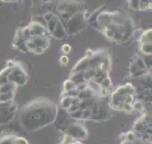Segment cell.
I'll return each mask as SVG.
<instances>
[{"instance_id":"6da1fadb","label":"cell","mask_w":152,"mask_h":144,"mask_svg":"<svg viewBox=\"0 0 152 144\" xmlns=\"http://www.w3.org/2000/svg\"><path fill=\"white\" fill-rule=\"evenodd\" d=\"M36 107H33L31 103L28 104L24 108L20 118L24 128L29 132L53 123L56 119V114H58V109L53 102L46 101L45 104H42V102L36 101Z\"/></svg>"},{"instance_id":"7a4b0ae2","label":"cell","mask_w":152,"mask_h":144,"mask_svg":"<svg viewBox=\"0 0 152 144\" xmlns=\"http://www.w3.org/2000/svg\"><path fill=\"white\" fill-rule=\"evenodd\" d=\"M86 26H87V20L85 19L84 11L74 14L70 19H69V21L64 25L67 36H75L76 34L81 33Z\"/></svg>"},{"instance_id":"3957f363","label":"cell","mask_w":152,"mask_h":144,"mask_svg":"<svg viewBox=\"0 0 152 144\" xmlns=\"http://www.w3.org/2000/svg\"><path fill=\"white\" fill-rule=\"evenodd\" d=\"M64 134L71 137L74 140H84L88 137V132L85 128V126H82L80 123H72L64 129Z\"/></svg>"},{"instance_id":"277c9868","label":"cell","mask_w":152,"mask_h":144,"mask_svg":"<svg viewBox=\"0 0 152 144\" xmlns=\"http://www.w3.org/2000/svg\"><path fill=\"white\" fill-rule=\"evenodd\" d=\"M8 78H9V82L14 83L16 87L18 86H25L28 83V80H29L26 71H25L23 67L19 66L18 64H16V66L14 68H11Z\"/></svg>"},{"instance_id":"5b68a950","label":"cell","mask_w":152,"mask_h":144,"mask_svg":"<svg viewBox=\"0 0 152 144\" xmlns=\"http://www.w3.org/2000/svg\"><path fill=\"white\" fill-rule=\"evenodd\" d=\"M136 92H137V88L134 85L126 83V85H122V86H118L117 88L112 92V95L125 98L126 96H136Z\"/></svg>"},{"instance_id":"8992f818","label":"cell","mask_w":152,"mask_h":144,"mask_svg":"<svg viewBox=\"0 0 152 144\" xmlns=\"http://www.w3.org/2000/svg\"><path fill=\"white\" fill-rule=\"evenodd\" d=\"M29 29H30V33H31V37L33 36H45L48 39H50V34L48 33L46 27L40 25L39 22L31 21V24L29 25Z\"/></svg>"},{"instance_id":"52a82bcc","label":"cell","mask_w":152,"mask_h":144,"mask_svg":"<svg viewBox=\"0 0 152 144\" xmlns=\"http://www.w3.org/2000/svg\"><path fill=\"white\" fill-rule=\"evenodd\" d=\"M107 52L106 51H97V52H94L91 57H88V67H92V68H97L101 64V61L105 57V55Z\"/></svg>"},{"instance_id":"ba28073f","label":"cell","mask_w":152,"mask_h":144,"mask_svg":"<svg viewBox=\"0 0 152 144\" xmlns=\"http://www.w3.org/2000/svg\"><path fill=\"white\" fill-rule=\"evenodd\" d=\"M127 5L130 6V9L132 10H147L151 8V1H138V0H131V1H127Z\"/></svg>"},{"instance_id":"9c48e42d","label":"cell","mask_w":152,"mask_h":144,"mask_svg":"<svg viewBox=\"0 0 152 144\" xmlns=\"http://www.w3.org/2000/svg\"><path fill=\"white\" fill-rule=\"evenodd\" d=\"M31 41L35 43V46L37 48H41L44 51L50 46V39H48L45 36H33L31 37Z\"/></svg>"},{"instance_id":"30bf717a","label":"cell","mask_w":152,"mask_h":144,"mask_svg":"<svg viewBox=\"0 0 152 144\" xmlns=\"http://www.w3.org/2000/svg\"><path fill=\"white\" fill-rule=\"evenodd\" d=\"M51 36L55 37V39H60V40H61V39H66V37H67L66 30H65V27H64V25L60 22V20H59L58 24H56V27H55V30L53 31Z\"/></svg>"},{"instance_id":"8fae6325","label":"cell","mask_w":152,"mask_h":144,"mask_svg":"<svg viewBox=\"0 0 152 144\" xmlns=\"http://www.w3.org/2000/svg\"><path fill=\"white\" fill-rule=\"evenodd\" d=\"M88 67V59L87 57H82L77 64H76L72 68L71 72H84L86 68Z\"/></svg>"},{"instance_id":"7c38bea8","label":"cell","mask_w":152,"mask_h":144,"mask_svg":"<svg viewBox=\"0 0 152 144\" xmlns=\"http://www.w3.org/2000/svg\"><path fill=\"white\" fill-rule=\"evenodd\" d=\"M69 80H70L75 86H77V85H80V83L86 82L85 78H84V75H82V72H71V75H70V77H69Z\"/></svg>"},{"instance_id":"4fadbf2b","label":"cell","mask_w":152,"mask_h":144,"mask_svg":"<svg viewBox=\"0 0 152 144\" xmlns=\"http://www.w3.org/2000/svg\"><path fill=\"white\" fill-rule=\"evenodd\" d=\"M110 67H111V61H110V56L109 55H105V57L102 59V61H101V64L97 68H100L101 71H104L106 73H109L110 72Z\"/></svg>"},{"instance_id":"5bb4252c","label":"cell","mask_w":152,"mask_h":144,"mask_svg":"<svg viewBox=\"0 0 152 144\" xmlns=\"http://www.w3.org/2000/svg\"><path fill=\"white\" fill-rule=\"evenodd\" d=\"M152 30L151 29H147V30H143L142 35L140 36V39H138V42L141 43H151V40H152Z\"/></svg>"},{"instance_id":"9a60e30c","label":"cell","mask_w":152,"mask_h":144,"mask_svg":"<svg viewBox=\"0 0 152 144\" xmlns=\"http://www.w3.org/2000/svg\"><path fill=\"white\" fill-rule=\"evenodd\" d=\"M15 90H16V86L11 82L0 86V93H11V92H15Z\"/></svg>"},{"instance_id":"2e32d148","label":"cell","mask_w":152,"mask_h":144,"mask_svg":"<svg viewBox=\"0 0 152 144\" xmlns=\"http://www.w3.org/2000/svg\"><path fill=\"white\" fill-rule=\"evenodd\" d=\"M82 75H84V78H85L86 82H88V81H91V80L95 77V75H96V68L87 67L86 70L82 72Z\"/></svg>"},{"instance_id":"e0dca14e","label":"cell","mask_w":152,"mask_h":144,"mask_svg":"<svg viewBox=\"0 0 152 144\" xmlns=\"http://www.w3.org/2000/svg\"><path fill=\"white\" fill-rule=\"evenodd\" d=\"M11 71V68H8V67H5L4 70L0 72V86L1 85H5V83H8L9 82V73Z\"/></svg>"},{"instance_id":"ac0fdd59","label":"cell","mask_w":152,"mask_h":144,"mask_svg":"<svg viewBox=\"0 0 152 144\" xmlns=\"http://www.w3.org/2000/svg\"><path fill=\"white\" fill-rule=\"evenodd\" d=\"M15 97V92L11 93H0V103H8V102H12Z\"/></svg>"},{"instance_id":"d6986e66","label":"cell","mask_w":152,"mask_h":144,"mask_svg":"<svg viewBox=\"0 0 152 144\" xmlns=\"http://www.w3.org/2000/svg\"><path fill=\"white\" fill-rule=\"evenodd\" d=\"M140 52L143 55V56H151L152 54V45L151 43H141L140 45Z\"/></svg>"},{"instance_id":"ffe728a7","label":"cell","mask_w":152,"mask_h":144,"mask_svg":"<svg viewBox=\"0 0 152 144\" xmlns=\"http://www.w3.org/2000/svg\"><path fill=\"white\" fill-rule=\"evenodd\" d=\"M72 104V97H62L61 101H60V107L62 109H67Z\"/></svg>"},{"instance_id":"44dd1931","label":"cell","mask_w":152,"mask_h":144,"mask_svg":"<svg viewBox=\"0 0 152 144\" xmlns=\"http://www.w3.org/2000/svg\"><path fill=\"white\" fill-rule=\"evenodd\" d=\"M0 144H15V135H4L0 138Z\"/></svg>"},{"instance_id":"7402d4cb","label":"cell","mask_w":152,"mask_h":144,"mask_svg":"<svg viewBox=\"0 0 152 144\" xmlns=\"http://www.w3.org/2000/svg\"><path fill=\"white\" fill-rule=\"evenodd\" d=\"M124 139L126 142H129V143H134L137 139V137H136V134L134 132H132V130H130V132L124 133Z\"/></svg>"},{"instance_id":"603a6c76","label":"cell","mask_w":152,"mask_h":144,"mask_svg":"<svg viewBox=\"0 0 152 144\" xmlns=\"http://www.w3.org/2000/svg\"><path fill=\"white\" fill-rule=\"evenodd\" d=\"M21 37H23L24 41H29V40L31 39V33H30L29 26L21 27Z\"/></svg>"},{"instance_id":"cb8c5ba5","label":"cell","mask_w":152,"mask_h":144,"mask_svg":"<svg viewBox=\"0 0 152 144\" xmlns=\"http://www.w3.org/2000/svg\"><path fill=\"white\" fill-rule=\"evenodd\" d=\"M100 87L101 88H106V90H111V87H112V82H111V78L107 76L105 77L102 81H101V83H100Z\"/></svg>"},{"instance_id":"d4e9b609","label":"cell","mask_w":152,"mask_h":144,"mask_svg":"<svg viewBox=\"0 0 152 144\" xmlns=\"http://www.w3.org/2000/svg\"><path fill=\"white\" fill-rule=\"evenodd\" d=\"M75 85L71 82L70 80H66L65 82H64V92H69V91H71V90H74L75 88Z\"/></svg>"},{"instance_id":"484cf974","label":"cell","mask_w":152,"mask_h":144,"mask_svg":"<svg viewBox=\"0 0 152 144\" xmlns=\"http://www.w3.org/2000/svg\"><path fill=\"white\" fill-rule=\"evenodd\" d=\"M70 116V118L71 119H74V121H76V122H79V121H81V117H82V111H76V112H74V113H71V114H69Z\"/></svg>"},{"instance_id":"4316f807","label":"cell","mask_w":152,"mask_h":144,"mask_svg":"<svg viewBox=\"0 0 152 144\" xmlns=\"http://www.w3.org/2000/svg\"><path fill=\"white\" fill-rule=\"evenodd\" d=\"M147 71H151V56H141Z\"/></svg>"},{"instance_id":"83f0119b","label":"cell","mask_w":152,"mask_h":144,"mask_svg":"<svg viewBox=\"0 0 152 144\" xmlns=\"http://www.w3.org/2000/svg\"><path fill=\"white\" fill-rule=\"evenodd\" d=\"M72 142H75V140L71 138V137L64 134L62 135V138H61V140H60V144H71Z\"/></svg>"},{"instance_id":"f1b7e54d","label":"cell","mask_w":152,"mask_h":144,"mask_svg":"<svg viewBox=\"0 0 152 144\" xmlns=\"http://www.w3.org/2000/svg\"><path fill=\"white\" fill-rule=\"evenodd\" d=\"M91 118V108L90 109H86V111H82V117H81V121H87Z\"/></svg>"},{"instance_id":"f546056e","label":"cell","mask_w":152,"mask_h":144,"mask_svg":"<svg viewBox=\"0 0 152 144\" xmlns=\"http://www.w3.org/2000/svg\"><path fill=\"white\" fill-rule=\"evenodd\" d=\"M15 144H29V142L23 137H15Z\"/></svg>"},{"instance_id":"4dcf8cb0","label":"cell","mask_w":152,"mask_h":144,"mask_svg":"<svg viewBox=\"0 0 152 144\" xmlns=\"http://www.w3.org/2000/svg\"><path fill=\"white\" fill-rule=\"evenodd\" d=\"M61 51H62V52H64L65 55H67V54H70V51H71V46H70V45H69V43H65V45H64V46H62V47H61Z\"/></svg>"},{"instance_id":"1f68e13d","label":"cell","mask_w":152,"mask_h":144,"mask_svg":"<svg viewBox=\"0 0 152 144\" xmlns=\"http://www.w3.org/2000/svg\"><path fill=\"white\" fill-rule=\"evenodd\" d=\"M75 88L77 90V91H79V93H80V92L85 91V90L87 88V83H86V82H84V83H80V85H77V86H76Z\"/></svg>"},{"instance_id":"d6a6232c","label":"cell","mask_w":152,"mask_h":144,"mask_svg":"<svg viewBox=\"0 0 152 144\" xmlns=\"http://www.w3.org/2000/svg\"><path fill=\"white\" fill-rule=\"evenodd\" d=\"M60 64L62 66H66L69 64V57H67L66 55H64V56H61V57H60Z\"/></svg>"},{"instance_id":"836d02e7","label":"cell","mask_w":152,"mask_h":144,"mask_svg":"<svg viewBox=\"0 0 152 144\" xmlns=\"http://www.w3.org/2000/svg\"><path fill=\"white\" fill-rule=\"evenodd\" d=\"M15 66H16L15 61H8V62H6V67H8V68H14Z\"/></svg>"},{"instance_id":"e575fe53","label":"cell","mask_w":152,"mask_h":144,"mask_svg":"<svg viewBox=\"0 0 152 144\" xmlns=\"http://www.w3.org/2000/svg\"><path fill=\"white\" fill-rule=\"evenodd\" d=\"M42 52H44V50H41V48H36L33 54H35V55H41Z\"/></svg>"},{"instance_id":"d590c367","label":"cell","mask_w":152,"mask_h":144,"mask_svg":"<svg viewBox=\"0 0 152 144\" xmlns=\"http://www.w3.org/2000/svg\"><path fill=\"white\" fill-rule=\"evenodd\" d=\"M120 144H132V143H129V142H126V140H122V142H120Z\"/></svg>"}]
</instances>
